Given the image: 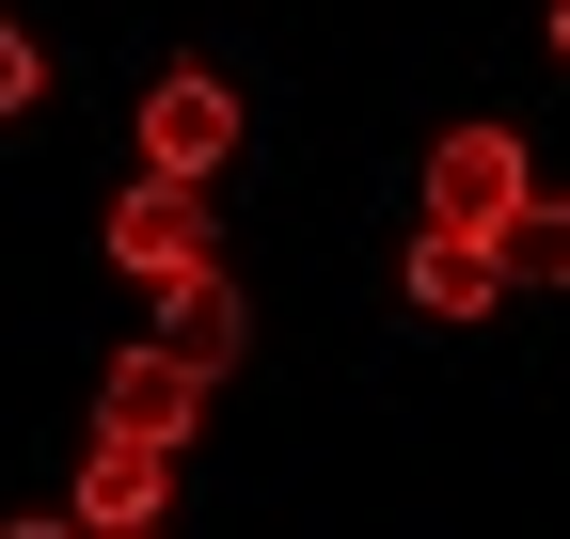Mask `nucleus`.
Masks as SVG:
<instances>
[{
  "instance_id": "nucleus-1",
  "label": "nucleus",
  "mask_w": 570,
  "mask_h": 539,
  "mask_svg": "<svg viewBox=\"0 0 570 539\" xmlns=\"http://www.w3.org/2000/svg\"><path fill=\"white\" fill-rule=\"evenodd\" d=\"M523 127L508 111H475V127H444V144H428V223H444V238H508L523 223Z\"/></svg>"
},
{
  "instance_id": "nucleus-7",
  "label": "nucleus",
  "mask_w": 570,
  "mask_h": 539,
  "mask_svg": "<svg viewBox=\"0 0 570 539\" xmlns=\"http://www.w3.org/2000/svg\"><path fill=\"white\" fill-rule=\"evenodd\" d=\"M238 333H254V317H238V286H223V270H206V286H175V302H159V350H175L190 381H223V365H238Z\"/></svg>"
},
{
  "instance_id": "nucleus-8",
  "label": "nucleus",
  "mask_w": 570,
  "mask_h": 539,
  "mask_svg": "<svg viewBox=\"0 0 570 539\" xmlns=\"http://www.w3.org/2000/svg\"><path fill=\"white\" fill-rule=\"evenodd\" d=\"M491 254H508V286H570V190H523V223Z\"/></svg>"
},
{
  "instance_id": "nucleus-5",
  "label": "nucleus",
  "mask_w": 570,
  "mask_h": 539,
  "mask_svg": "<svg viewBox=\"0 0 570 539\" xmlns=\"http://www.w3.org/2000/svg\"><path fill=\"white\" fill-rule=\"evenodd\" d=\"M159 508H175V460H142V444H96L80 460V539H159Z\"/></svg>"
},
{
  "instance_id": "nucleus-6",
  "label": "nucleus",
  "mask_w": 570,
  "mask_h": 539,
  "mask_svg": "<svg viewBox=\"0 0 570 539\" xmlns=\"http://www.w3.org/2000/svg\"><path fill=\"white\" fill-rule=\"evenodd\" d=\"M396 286H412V317H491V302H508V254H491V238H444V223H428Z\"/></svg>"
},
{
  "instance_id": "nucleus-3",
  "label": "nucleus",
  "mask_w": 570,
  "mask_h": 539,
  "mask_svg": "<svg viewBox=\"0 0 570 539\" xmlns=\"http://www.w3.org/2000/svg\"><path fill=\"white\" fill-rule=\"evenodd\" d=\"M111 270L127 286H206L223 270V223H206V190H175V175H142V190H111Z\"/></svg>"
},
{
  "instance_id": "nucleus-2",
  "label": "nucleus",
  "mask_w": 570,
  "mask_h": 539,
  "mask_svg": "<svg viewBox=\"0 0 570 539\" xmlns=\"http://www.w3.org/2000/svg\"><path fill=\"white\" fill-rule=\"evenodd\" d=\"M223 159H238V80L223 63H159V80H142V175L206 190Z\"/></svg>"
},
{
  "instance_id": "nucleus-10",
  "label": "nucleus",
  "mask_w": 570,
  "mask_h": 539,
  "mask_svg": "<svg viewBox=\"0 0 570 539\" xmlns=\"http://www.w3.org/2000/svg\"><path fill=\"white\" fill-rule=\"evenodd\" d=\"M0 539H80V523H63V508H48V523H0Z\"/></svg>"
},
{
  "instance_id": "nucleus-4",
  "label": "nucleus",
  "mask_w": 570,
  "mask_h": 539,
  "mask_svg": "<svg viewBox=\"0 0 570 539\" xmlns=\"http://www.w3.org/2000/svg\"><path fill=\"white\" fill-rule=\"evenodd\" d=\"M206 429V381L159 350V333H142V350H111V381H96V444H142V460H175Z\"/></svg>"
},
{
  "instance_id": "nucleus-11",
  "label": "nucleus",
  "mask_w": 570,
  "mask_h": 539,
  "mask_svg": "<svg viewBox=\"0 0 570 539\" xmlns=\"http://www.w3.org/2000/svg\"><path fill=\"white\" fill-rule=\"evenodd\" d=\"M554 63H570V0H554Z\"/></svg>"
},
{
  "instance_id": "nucleus-9",
  "label": "nucleus",
  "mask_w": 570,
  "mask_h": 539,
  "mask_svg": "<svg viewBox=\"0 0 570 539\" xmlns=\"http://www.w3.org/2000/svg\"><path fill=\"white\" fill-rule=\"evenodd\" d=\"M32 96H48V48H32V32H17V17H0V127H17V111H32Z\"/></svg>"
}]
</instances>
